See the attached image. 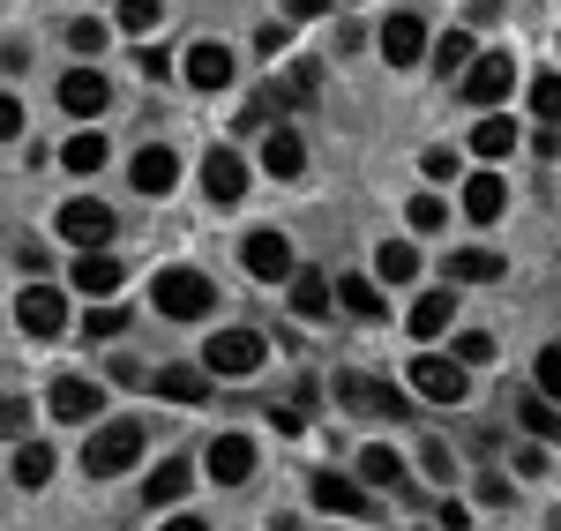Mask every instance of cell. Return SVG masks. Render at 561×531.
<instances>
[{"instance_id":"obj_2","label":"cell","mask_w":561,"mask_h":531,"mask_svg":"<svg viewBox=\"0 0 561 531\" xmlns=\"http://www.w3.org/2000/svg\"><path fill=\"white\" fill-rule=\"evenodd\" d=\"M135 457H142V419H105L83 442V472L90 480H113V472H128Z\"/></svg>"},{"instance_id":"obj_30","label":"cell","mask_w":561,"mask_h":531,"mask_svg":"<svg viewBox=\"0 0 561 531\" xmlns=\"http://www.w3.org/2000/svg\"><path fill=\"white\" fill-rule=\"evenodd\" d=\"M472 150H479V158H510V150H517V120L486 113V120L472 128Z\"/></svg>"},{"instance_id":"obj_46","label":"cell","mask_w":561,"mask_h":531,"mask_svg":"<svg viewBox=\"0 0 561 531\" xmlns=\"http://www.w3.org/2000/svg\"><path fill=\"white\" fill-rule=\"evenodd\" d=\"M0 135H8V142L23 135V105H15V97H0Z\"/></svg>"},{"instance_id":"obj_9","label":"cell","mask_w":561,"mask_h":531,"mask_svg":"<svg viewBox=\"0 0 561 531\" xmlns=\"http://www.w3.org/2000/svg\"><path fill=\"white\" fill-rule=\"evenodd\" d=\"M180 76H187V83L203 90V97H210V90H232V45L195 38L187 53H180Z\"/></svg>"},{"instance_id":"obj_20","label":"cell","mask_w":561,"mask_h":531,"mask_svg":"<svg viewBox=\"0 0 561 531\" xmlns=\"http://www.w3.org/2000/svg\"><path fill=\"white\" fill-rule=\"evenodd\" d=\"M262 173H270V180H300L307 173L300 128H270V135H262Z\"/></svg>"},{"instance_id":"obj_47","label":"cell","mask_w":561,"mask_h":531,"mask_svg":"<svg viewBox=\"0 0 561 531\" xmlns=\"http://www.w3.org/2000/svg\"><path fill=\"white\" fill-rule=\"evenodd\" d=\"M15 263H23L31 277H38V269H45V247H38V240H15Z\"/></svg>"},{"instance_id":"obj_43","label":"cell","mask_w":561,"mask_h":531,"mask_svg":"<svg viewBox=\"0 0 561 531\" xmlns=\"http://www.w3.org/2000/svg\"><path fill=\"white\" fill-rule=\"evenodd\" d=\"M420 165H427V180H457V150H427Z\"/></svg>"},{"instance_id":"obj_39","label":"cell","mask_w":561,"mask_h":531,"mask_svg":"<svg viewBox=\"0 0 561 531\" xmlns=\"http://www.w3.org/2000/svg\"><path fill=\"white\" fill-rule=\"evenodd\" d=\"M531 113L561 128V76H539V83H531Z\"/></svg>"},{"instance_id":"obj_3","label":"cell","mask_w":561,"mask_h":531,"mask_svg":"<svg viewBox=\"0 0 561 531\" xmlns=\"http://www.w3.org/2000/svg\"><path fill=\"white\" fill-rule=\"evenodd\" d=\"M262 359H270V345H262L255 330H217L210 345H203V367H210L217 382H248Z\"/></svg>"},{"instance_id":"obj_4","label":"cell","mask_w":561,"mask_h":531,"mask_svg":"<svg viewBox=\"0 0 561 531\" xmlns=\"http://www.w3.org/2000/svg\"><path fill=\"white\" fill-rule=\"evenodd\" d=\"M240 263H248V277H262V285H293V240L285 232H270V224H255L248 240H240Z\"/></svg>"},{"instance_id":"obj_21","label":"cell","mask_w":561,"mask_h":531,"mask_svg":"<svg viewBox=\"0 0 561 531\" xmlns=\"http://www.w3.org/2000/svg\"><path fill=\"white\" fill-rule=\"evenodd\" d=\"M187 487H195V464H187V457H165V464L142 480V501H150V509H173V501H187Z\"/></svg>"},{"instance_id":"obj_8","label":"cell","mask_w":561,"mask_h":531,"mask_svg":"<svg viewBox=\"0 0 561 531\" xmlns=\"http://www.w3.org/2000/svg\"><path fill=\"white\" fill-rule=\"evenodd\" d=\"M307 501H314L322 517H375V494L359 487V480H337V472H314V480H307Z\"/></svg>"},{"instance_id":"obj_38","label":"cell","mask_w":561,"mask_h":531,"mask_svg":"<svg viewBox=\"0 0 561 531\" xmlns=\"http://www.w3.org/2000/svg\"><path fill=\"white\" fill-rule=\"evenodd\" d=\"M531 390L561 404V345H547V353H539V367H531Z\"/></svg>"},{"instance_id":"obj_23","label":"cell","mask_w":561,"mask_h":531,"mask_svg":"<svg viewBox=\"0 0 561 531\" xmlns=\"http://www.w3.org/2000/svg\"><path fill=\"white\" fill-rule=\"evenodd\" d=\"M359 480H367V487H397V494L412 487V480H404V457H397L389 442H367V449H359Z\"/></svg>"},{"instance_id":"obj_33","label":"cell","mask_w":561,"mask_h":531,"mask_svg":"<svg viewBox=\"0 0 561 531\" xmlns=\"http://www.w3.org/2000/svg\"><path fill=\"white\" fill-rule=\"evenodd\" d=\"M113 23L142 38V31H158V23H165V0H121V8H113Z\"/></svg>"},{"instance_id":"obj_36","label":"cell","mask_w":561,"mask_h":531,"mask_svg":"<svg viewBox=\"0 0 561 531\" xmlns=\"http://www.w3.org/2000/svg\"><path fill=\"white\" fill-rule=\"evenodd\" d=\"M479 53H472V31H449V38L434 45V68H442V76H449V68H472Z\"/></svg>"},{"instance_id":"obj_29","label":"cell","mask_w":561,"mask_h":531,"mask_svg":"<svg viewBox=\"0 0 561 531\" xmlns=\"http://www.w3.org/2000/svg\"><path fill=\"white\" fill-rule=\"evenodd\" d=\"M517 419L539 435V442H561V404L554 397H539V390H524L517 397Z\"/></svg>"},{"instance_id":"obj_1","label":"cell","mask_w":561,"mask_h":531,"mask_svg":"<svg viewBox=\"0 0 561 531\" xmlns=\"http://www.w3.org/2000/svg\"><path fill=\"white\" fill-rule=\"evenodd\" d=\"M150 300H158V314H173V322H203V314L217 308V285L203 269H158Z\"/></svg>"},{"instance_id":"obj_16","label":"cell","mask_w":561,"mask_h":531,"mask_svg":"<svg viewBox=\"0 0 561 531\" xmlns=\"http://www.w3.org/2000/svg\"><path fill=\"white\" fill-rule=\"evenodd\" d=\"M420 53H427V23H420V15H389L382 23V60L389 68H420Z\"/></svg>"},{"instance_id":"obj_15","label":"cell","mask_w":561,"mask_h":531,"mask_svg":"<svg viewBox=\"0 0 561 531\" xmlns=\"http://www.w3.org/2000/svg\"><path fill=\"white\" fill-rule=\"evenodd\" d=\"M105 97H113V90H105L98 68H68V76H60V113H76V120H98Z\"/></svg>"},{"instance_id":"obj_35","label":"cell","mask_w":561,"mask_h":531,"mask_svg":"<svg viewBox=\"0 0 561 531\" xmlns=\"http://www.w3.org/2000/svg\"><path fill=\"white\" fill-rule=\"evenodd\" d=\"M105 38H113V31H105L98 15H76V23H68V45H76L83 60H98V53H105Z\"/></svg>"},{"instance_id":"obj_14","label":"cell","mask_w":561,"mask_h":531,"mask_svg":"<svg viewBox=\"0 0 561 531\" xmlns=\"http://www.w3.org/2000/svg\"><path fill=\"white\" fill-rule=\"evenodd\" d=\"M128 180H135V195H173L180 158L165 150V142H142V150H135V165H128Z\"/></svg>"},{"instance_id":"obj_40","label":"cell","mask_w":561,"mask_h":531,"mask_svg":"<svg viewBox=\"0 0 561 531\" xmlns=\"http://www.w3.org/2000/svg\"><path fill=\"white\" fill-rule=\"evenodd\" d=\"M449 353L465 359V367H486V359H494V337H486V330H465V337H457Z\"/></svg>"},{"instance_id":"obj_41","label":"cell","mask_w":561,"mask_h":531,"mask_svg":"<svg viewBox=\"0 0 561 531\" xmlns=\"http://www.w3.org/2000/svg\"><path fill=\"white\" fill-rule=\"evenodd\" d=\"M0 427H8V442H23V427H31V404L8 397V412H0Z\"/></svg>"},{"instance_id":"obj_44","label":"cell","mask_w":561,"mask_h":531,"mask_svg":"<svg viewBox=\"0 0 561 531\" xmlns=\"http://www.w3.org/2000/svg\"><path fill=\"white\" fill-rule=\"evenodd\" d=\"M270 427H277V435H300L307 412H300V404H277V412H270Z\"/></svg>"},{"instance_id":"obj_24","label":"cell","mask_w":561,"mask_h":531,"mask_svg":"<svg viewBox=\"0 0 561 531\" xmlns=\"http://www.w3.org/2000/svg\"><path fill=\"white\" fill-rule=\"evenodd\" d=\"M502 255H494V247H457V255H449V285H494V277H502Z\"/></svg>"},{"instance_id":"obj_22","label":"cell","mask_w":561,"mask_h":531,"mask_svg":"<svg viewBox=\"0 0 561 531\" xmlns=\"http://www.w3.org/2000/svg\"><path fill=\"white\" fill-rule=\"evenodd\" d=\"M502 210H510V180L502 173H472L465 180V218L472 224H494Z\"/></svg>"},{"instance_id":"obj_45","label":"cell","mask_w":561,"mask_h":531,"mask_svg":"<svg viewBox=\"0 0 561 531\" xmlns=\"http://www.w3.org/2000/svg\"><path fill=\"white\" fill-rule=\"evenodd\" d=\"M135 60H142V76H173V53H158V45H142Z\"/></svg>"},{"instance_id":"obj_18","label":"cell","mask_w":561,"mask_h":531,"mask_svg":"<svg viewBox=\"0 0 561 531\" xmlns=\"http://www.w3.org/2000/svg\"><path fill=\"white\" fill-rule=\"evenodd\" d=\"M121 285H128V269L113 263L105 247H90V255H76V292H83V300H113Z\"/></svg>"},{"instance_id":"obj_5","label":"cell","mask_w":561,"mask_h":531,"mask_svg":"<svg viewBox=\"0 0 561 531\" xmlns=\"http://www.w3.org/2000/svg\"><path fill=\"white\" fill-rule=\"evenodd\" d=\"M412 390H420V397L427 404H465V390H472V367H465V359L449 353V359H412Z\"/></svg>"},{"instance_id":"obj_34","label":"cell","mask_w":561,"mask_h":531,"mask_svg":"<svg viewBox=\"0 0 561 531\" xmlns=\"http://www.w3.org/2000/svg\"><path fill=\"white\" fill-rule=\"evenodd\" d=\"M121 330H128V308H121V300H105V308L83 314V337H98V345H105V337H121Z\"/></svg>"},{"instance_id":"obj_6","label":"cell","mask_w":561,"mask_h":531,"mask_svg":"<svg viewBox=\"0 0 561 531\" xmlns=\"http://www.w3.org/2000/svg\"><path fill=\"white\" fill-rule=\"evenodd\" d=\"M15 330H23V337H60V330H68V300H60L53 285H23V292H15Z\"/></svg>"},{"instance_id":"obj_37","label":"cell","mask_w":561,"mask_h":531,"mask_svg":"<svg viewBox=\"0 0 561 531\" xmlns=\"http://www.w3.org/2000/svg\"><path fill=\"white\" fill-rule=\"evenodd\" d=\"M404 218H412V232H442V224H449V203H442V195H412Z\"/></svg>"},{"instance_id":"obj_12","label":"cell","mask_w":561,"mask_h":531,"mask_svg":"<svg viewBox=\"0 0 561 531\" xmlns=\"http://www.w3.org/2000/svg\"><path fill=\"white\" fill-rule=\"evenodd\" d=\"M45 404H53V419H68V427H90V419L105 412V390H98L90 374H60Z\"/></svg>"},{"instance_id":"obj_19","label":"cell","mask_w":561,"mask_h":531,"mask_svg":"<svg viewBox=\"0 0 561 531\" xmlns=\"http://www.w3.org/2000/svg\"><path fill=\"white\" fill-rule=\"evenodd\" d=\"M210 367H187V359H173V367H158V382H150V390H158V397L165 404H203L210 397Z\"/></svg>"},{"instance_id":"obj_10","label":"cell","mask_w":561,"mask_h":531,"mask_svg":"<svg viewBox=\"0 0 561 531\" xmlns=\"http://www.w3.org/2000/svg\"><path fill=\"white\" fill-rule=\"evenodd\" d=\"M510 90H517V60L510 53H479L472 68H465V97L472 105H502Z\"/></svg>"},{"instance_id":"obj_32","label":"cell","mask_w":561,"mask_h":531,"mask_svg":"<svg viewBox=\"0 0 561 531\" xmlns=\"http://www.w3.org/2000/svg\"><path fill=\"white\" fill-rule=\"evenodd\" d=\"M449 308H457L449 292H427V300L412 308V337H420V345H427V337H442V330H449Z\"/></svg>"},{"instance_id":"obj_42","label":"cell","mask_w":561,"mask_h":531,"mask_svg":"<svg viewBox=\"0 0 561 531\" xmlns=\"http://www.w3.org/2000/svg\"><path fill=\"white\" fill-rule=\"evenodd\" d=\"M285 38H293L285 23H262V31H255V53H262V60H270V53H285Z\"/></svg>"},{"instance_id":"obj_13","label":"cell","mask_w":561,"mask_h":531,"mask_svg":"<svg viewBox=\"0 0 561 531\" xmlns=\"http://www.w3.org/2000/svg\"><path fill=\"white\" fill-rule=\"evenodd\" d=\"M337 397H345L352 412H367V419H404V412H412V404H404V390L367 382V374H345V382H337Z\"/></svg>"},{"instance_id":"obj_11","label":"cell","mask_w":561,"mask_h":531,"mask_svg":"<svg viewBox=\"0 0 561 531\" xmlns=\"http://www.w3.org/2000/svg\"><path fill=\"white\" fill-rule=\"evenodd\" d=\"M203 195H210L217 210H232L240 195H248V165H240V150H203Z\"/></svg>"},{"instance_id":"obj_49","label":"cell","mask_w":561,"mask_h":531,"mask_svg":"<svg viewBox=\"0 0 561 531\" xmlns=\"http://www.w3.org/2000/svg\"><path fill=\"white\" fill-rule=\"evenodd\" d=\"M285 15H293V23H307V15H330V0H285Z\"/></svg>"},{"instance_id":"obj_50","label":"cell","mask_w":561,"mask_h":531,"mask_svg":"<svg viewBox=\"0 0 561 531\" xmlns=\"http://www.w3.org/2000/svg\"><path fill=\"white\" fill-rule=\"evenodd\" d=\"M165 531H210V524H203V517H173Z\"/></svg>"},{"instance_id":"obj_7","label":"cell","mask_w":561,"mask_h":531,"mask_svg":"<svg viewBox=\"0 0 561 531\" xmlns=\"http://www.w3.org/2000/svg\"><path fill=\"white\" fill-rule=\"evenodd\" d=\"M60 240H76V247H105V240H113V210H105V203H98V195H76V203H60Z\"/></svg>"},{"instance_id":"obj_25","label":"cell","mask_w":561,"mask_h":531,"mask_svg":"<svg viewBox=\"0 0 561 531\" xmlns=\"http://www.w3.org/2000/svg\"><path fill=\"white\" fill-rule=\"evenodd\" d=\"M375 277H382V285H412V277H420V247H412V240H382V247H375Z\"/></svg>"},{"instance_id":"obj_28","label":"cell","mask_w":561,"mask_h":531,"mask_svg":"<svg viewBox=\"0 0 561 531\" xmlns=\"http://www.w3.org/2000/svg\"><path fill=\"white\" fill-rule=\"evenodd\" d=\"M337 300H345V314H359V322H382L389 314V300H382L375 277H337Z\"/></svg>"},{"instance_id":"obj_27","label":"cell","mask_w":561,"mask_h":531,"mask_svg":"<svg viewBox=\"0 0 561 531\" xmlns=\"http://www.w3.org/2000/svg\"><path fill=\"white\" fill-rule=\"evenodd\" d=\"M8 472H15V487H23V494H38L45 480H53V449H45V442H15Z\"/></svg>"},{"instance_id":"obj_17","label":"cell","mask_w":561,"mask_h":531,"mask_svg":"<svg viewBox=\"0 0 561 531\" xmlns=\"http://www.w3.org/2000/svg\"><path fill=\"white\" fill-rule=\"evenodd\" d=\"M203 464H210V480H217V487H240V480L255 472V442H248V435H217Z\"/></svg>"},{"instance_id":"obj_31","label":"cell","mask_w":561,"mask_h":531,"mask_svg":"<svg viewBox=\"0 0 561 531\" xmlns=\"http://www.w3.org/2000/svg\"><path fill=\"white\" fill-rule=\"evenodd\" d=\"M60 165H68V173H98V165H105V135L98 128H83V135H68V150H60Z\"/></svg>"},{"instance_id":"obj_26","label":"cell","mask_w":561,"mask_h":531,"mask_svg":"<svg viewBox=\"0 0 561 531\" xmlns=\"http://www.w3.org/2000/svg\"><path fill=\"white\" fill-rule=\"evenodd\" d=\"M293 314L300 322H322L330 314V277L322 269H293Z\"/></svg>"},{"instance_id":"obj_48","label":"cell","mask_w":561,"mask_h":531,"mask_svg":"<svg viewBox=\"0 0 561 531\" xmlns=\"http://www.w3.org/2000/svg\"><path fill=\"white\" fill-rule=\"evenodd\" d=\"M472 524V509H465V501H442V531H465Z\"/></svg>"}]
</instances>
